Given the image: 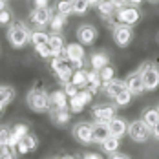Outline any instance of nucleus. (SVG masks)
Returning <instances> with one entry per match:
<instances>
[{"label":"nucleus","mask_w":159,"mask_h":159,"mask_svg":"<svg viewBox=\"0 0 159 159\" xmlns=\"http://www.w3.org/2000/svg\"><path fill=\"white\" fill-rule=\"evenodd\" d=\"M139 20H141V11H139V7L128 4L125 7L115 9V15L111 18L110 26H113V24H126V26H132V28H134Z\"/></svg>","instance_id":"obj_1"},{"label":"nucleus","mask_w":159,"mask_h":159,"mask_svg":"<svg viewBox=\"0 0 159 159\" xmlns=\"http://www.w3.org/2000/svg\"><path fill=\"white\" fill-rule=\"evenodd\" d=\"M7 42L13 46V48L20 49L24 48L28 42H30V37H31V31L22 24V22H13L11 28L7 30Z\"/></svg>","instance_id":"obj_2"},{"label":"nucleus","mask_w":159,"mask_h":159,"mask_svg":"<svg viewBox=\"0 0 159 159\" xmlns=\"http://www.w3.org/2000/svg\"><path fill=\"white\" fill-rule=\"evenodd\" d=\"M28 101V106L37 113H44V111L51 110V101H49V93H46L44 90H39V88H31L30 93L26 97Z\"/></svg>","instance_id":"obj_3"},{"label":"nucleus","mask_w":159,"mask_h":159,"mask_svg":"<svg viewBox=\"0 0 159 159\" xmlns=\"http://www.w3.org/2000/svg\"><path fill=\"white\" fill-rule=\"evenodd\" d=\"M141 79L144 84V92H156L159 88V66L154 62H144L139 68Z\"/></svg>","instance_id":"obj_4"},{"label":"nucleus","mask_w":159,"mask_h":159,"mask_svg":"<svg viewBox=\"0 0 159 159\" xmlns=\"http://www.w3.org/2000/svg\"><path fill=\"white\" fill-rule=\"evenodd\" d=\"M49 68L55 71V75L59 77L61 82H70L71 80V75H73V66L71 62L66 59V55H57V57H51L49 61Z\"/></svg>","instance_id":"obj_5"},{"label":"nucleus","mask_w":159,"mask_h":159,"mask_svg":"<svg viewBox=\"0 0 159 159\" xmlns=\"http://www.w3.org/2000/svg\"><path fill=\"white\" fill-rule=\"evenodd\" d=\"M126 135L134 143H146L152 137V130H150V126H146L141 119H135V121L128 123Z\"/></svg>","instance_id":"obj_6"},{"label":"nucleus","mask_w":159,"mask_h":159,"mask_svg":"<svg viewBox=\"0 0 159 159\" xmlns=\"http://www.w3.org/2000/svg\"><path fill=\"white\" fill-rule=\"evenodd\" d=\"M111 39L119 48H126L134 40V28L126 24H113L111 26Z\"/></svg>","instance_id":"obj_7"},{"label":"nucleus","mask_w":159,"mask_h":159,"mask_svg":"<svg viewBox=\"0 0 159 159\" xmlns=\"http://www.w3.org/2000/svg\"><path fill=\"white\" fill-rule=\"evenodd\" d=\"M64 55H66V59L71 62L73 70L82 68V61H84V55H86V53H84V46H82L80 42H70V44H66Z\"/></svg>","instance_id":"obj_8"},{"label":"nucleus","mask_w":159,"mask_h":159,"mask_svg":"<svg viewBox=\"0 0 159 159\" xmlns=\"http://www.w3.org/2000/svg\"><path fill=\"white\" fill-rule=\"evenodd\" d=\"M71 134H73V137H75V141L80 144H84V146H88V144H92V123H84V121H80L77 123L73 130H71Z\"/></svg>","instance_id":"obj_9"},{"label":"nucleus","mask_w":159,"mask_h":159,"mask_svg":"<svg viewBox=\"0 0 159 159\" xmlns=\"http://www.w3.org/2000/svg\"><path fill=\"white\" fill-rule=\"evenodd\" d=\"M97 28L93 24H80L77 28V40H79L82 46H92L97 40Z\"/></svg>","instance_id":"obj_10"},{"label":"nucleus","mask_w":159,"mask_h":159,"mask_svg":"<svg viewBox=\"0 0 159 159\" xmlns=\"http://www.w3.org/2000/svg\"><path fill=\"white\" fill-rule=\"evenodd\" d=\"M51 16H53V11L49 7H33V11L30 13V22L35 24L37 28H44L49 24Z\"/></svg>","instance_id":"obj_11"},{"label":"nucleus","mask_w":159,"mask_h":159,"mask_svg":"<svg viewBox=\"0 0 159 159\" xmlns=\"http://www.w3.org/2000/svg\"><path fill=\"white\" fill-rule=\"evenodd\" d=\"M92 115L95 121L101 123H108L110 119H113L117 115V106H111V104H97L92 108Z\"/></svg>","instance_id":"obj_12"},{"label":"nucleus","mask_w":159,"mask_h":159,"mask_svg":"<svg viewBox=\"0 0 159 159\" xmlns=\"http://www.w3.org/2000/svg\"><path fill=\"white\" fill-rule=\"evenodd\" d=\"M125 84H126V90H130L134 97H139V95L144 93V84H143V79H141L139 70L132 71L126 79H125Z\"/></svg>","instance_id":"obj_13"},{"label":"nucleus","mask_w":159,"mask_h":159,"mask_svg":"<svg viewBox=\"0 0 159 159\" xmlns=\"http://www.w3.org/2000/svg\"><path fill=\"white\" fill-rule=\"evenodd\" d=\"M37 146H39V139L33 135V134H26L18 143H16V154H20V156H26V154H31L37 150Z\"/></svg>","instance_id":"obj_14"},{"label":"nucleus","mask_w":159,"mask_h":159,"mask_svg":"<svg viewBox=\"0 0 159 159\" xmlns=\"http://www.w3.org/2000/svg\"><path fill=\"white\" fill-rule=\"evenodd\" d=\"M108 130H110V135L123 139V137L126 135V132H128L126 119H123V117H117V115H115L113 119L108 121Z\"/></svg>","instance_id":"obj_15"},{"label":"nucleus","mask_w":159,"mask_h":159,"mask_svg":"<svg viewBox=\"0 0 159 159\" xmlns=\"http://www.w3.org/2000/svg\"><path fill=\"white\" fill-rule=\"evenodd\" d=\"M126 88V84H125V79H113L108 80V82H102V86H101V92L104 93L106 97H110V99H113V97L117 95L119 92H123Z\"/></svg>","instance_id":"obj_16"},{"label":"nucleus","mask_w":159,"mask_h":159,"mask_svg":"<svg viewBox=\"0 0 159 159\" xmlns=\"http://www.w3.org/2000/svg\"><path fill=\"white\" fill-rule=\"evenodd\" d=\"M108 135H110L108 123H101V121H93V123H92V141H93V143L101 144Z\"/></svg>","instance_id":"obj_17"},{"label":"nucleus","mask_w":159,"mask_h":159,"mask_svg":"<svg viewBox=\"0 0 159 159\" xmlns=\"http://www.w3.org/2000/svg\"><path fill=\"white\" fill-rule=\"evenodd\" d=\"M49 115H51L53 125H57V126H66L71 119V111L68 108H51Z\"/></svg>","instance_id":"obj_18"},{"label":"nucleus","mask_w":159,"mask_h":159,"mask_svg":"<svg viewBox=\"0 0 159 159\" xmlns=\"http://www.w3.org/2000/svg\"><path fill=\"white\" fill-rule=\"evenodd\" d=\"M48 46L51 49V53H53V57H57V55H62L64 53L66 40H64V37L61 33H51L49 35V40H48Z\"/></svg>","instance_id":"obj_19"},{"label":"nucleus","mask_w":159,"mask_h":159,"mask_svg":"<svg viewBox=\"0 0 159 159\" xmlns=\"http://www.w3.org/2000/svg\"><path fill=\"white\" fill-rule=\"evenodd\" d=\"M115 6L111 4L110 0H101L99 4H97V13L101 15V18L102 20H106L108 24L111 22V18H113V15H115Z\"/></svg>","instance_id":"obj_20"},{"label":"nucleus","mask_w":159,"mask_h":159,"mask_svg":"<svg viewBox=\"0 0 159 159\" xmlns=\"http://www.w3.org/2000/svg\"><path fill=\"white\" fill-rule=\"evenodd\" d=\"M106 64H110V57L104 51H95V53L90 55V66H92V70L101 71Z\"/></svg>","instance_id":"obj_21"},{"label":"nucleus","mask_w":159,"mask_h":159,"mask_svg":"<svg viewBox=\"0 0 159 159\" xmlns=\"http://www.w3.org/2000/svg\"><path fill=\"white\" fill-rule=\"evenodd\" d=\"M26 134H30L28 125H22V123L15 125V126L11 128V134H9V144H11V146H16V143H18ZM15 150H16V148H15Z\"/></svg>","instance_id":"obj_22"},{"label":"nucleus","mask_w":159,"mask_h":159,"mask_svg":"<svg viewBox=\"0 0 159 159\" xmlns=\"http://www.w3.org/2000/svg\"><path fill=\"white\" fill-rule=\"evenodd\" d=\"M101 86H102V80H101L99 71L97 70H88V84H86V88L95 95V93L101 92Z\"/></svg>","instance_id":"obj_23"},{"label":"nucleus","mask_w":159,"mask_h":159,"mask_svg":"<svg viewBox=\"0 0 159 159\" xmlns=\"http://www.w3.org/2000/svg\"><path fill=\"white\" fill-rule=\"evenodd\" d=\"M49 101H51V108H68L70 97L66 95L64 90H55L53 93H49Z\"/></svg>","instance_id":"obj_24"},{"label":"nucleus","mask_w":159,"mask_h":159,"mask_svg":"<svg viewBox=\"0 0 159 159\" xmlns=\"http://www.w3.org/2000/svg\"><path fill=\"white\" fill-rule=\"evenodd\" d=\"M141 121H143L146 126H150V130H152V126L156 125L159 121V108H144L143 111H141Z\"/></svg>","instance_id":"obj_25"},{"label":"nucleus","mask_w":159,"mask_h":159,"mask_svg":"<svg viewBox=\"0 0 159 159\" xmlns=\"http://www.w3.org/2000/svg\"><path fill=\"white\" fill-rule=\"evenodd\" d=\"M101 146H102V152L104 154H115V152H119V148H121V139L119 137H113V135H108L102 143H101Z\"/></svg>","instance_id":"obj_26"},{"label":"nucleus","mask_w":159,"mask_h":159,"mask_svg":"<svg viewBox=\"0 0 159 159\" xmlns=\"http://www.w3.org/2000/svg\"><path fill=\"white\" fill-rule=\"evenodd\" d=\"M66 22H68V15L53 13L51 20H49V28H51V31L53 33H61L64 30V26H66Z\"/></svg>","instance_id":"obj_27"},{"label":"nucleus","mask_w":159,"mask_h":159,"mask_svg":"<svg viewBox=\"0 0 159 159\" xmlns=\"http://www.w3.org/2000/svg\"><path fill=\"white\" fill-rule=\"evenodd\" d=\"M71 82L77 86V88H86L88 84V70L79 68V70H73V75H71Z\"/></svg>","instance_id":"obj_28"},{"label":"nucleus","mask_w":159,"mask_h":159,"mask_svg":"<svg viewBox=\"0 0 159 159\" xmlns=\"http://www.w3.org/2000/svg\"><path fill=\"white\" fill-rule=\"evenodd\" d=\"M132 99H134V95H132V92L130 90H123V92H119L117 95L113 97V101H115V106L117 108H126L128 104L132 102Z\"/></svg>","instance_id":"obj_29"},{"label":"nucleus","mask_w":159,"mask_h":159,"mask_svg":"<svg viewBox=\"0 0 159 159\" xmlns=\"http://www.w3.org/2000/svg\"><path fill=\"white\" fill-rule=\"evenodd\" d=\"M48 40H49V33L40 31V30H37V31H31L30 42H31L33 46H44V44H48Z\"/></svg>","instance_id":"obj_30"},{"label":"nucleus","mask_w":159,"mask_h":159,"mask_svg":"<svg viewBox=\"0 0 159 159\" xmlns=\"http://www.w3.org/2000/svg\"><path fill=\"white\" fill-rule=\"evenodd\" d=\"M15 99V90L11 86H0V104H6L11 102Z\"/></svg>","instance_id":"obj_31"},{"label":"nucleus","mask_w":159,"mask_h":159,"mask_svg":"<svg viewBox=\"0 0 159 159\" xmlns=\"http://www.w3.org/2000/svg\"><path fill=\"white\" fill-rule=\"evenodd\" d=\"M84 108H86V104L79 99V95L70 97V101H68V110L71 111V113H80Z\"/></svg>","instance_id":"obj_32"},{"label":"nucleus","mask_w":159,"mask_h":159,"mask_svg":"<svg viewBox=\"0 0 159 159\" xmlns=\"http://www.w3.org/2000/svg\"><path fill=\"white\" fill-rule=\"evenodd\" d=\"M57 13H62V15L73 13V0H59L57 2Z\"/></svg>","instance_id":"obj_33"},{"label":"nucleus","mask_w":159,"mask_h":159,"mask_svg":"<svg viewBox=\"0 0 159 159\" xmlns=\"http://www.w3.org/2000/svg\"><path fill=\"white\" fill-rule=\"evenodd\" d=\"M99 75H101V80H102V82H108V80H111L115 77V68H113L111 64H106V66L99 71Z\"/></svg>","instance_id":"obj_34"},{"label":"nucleus","mask_w":159,"mask_h":159,"mask_svg":"<svg viewBox=\"0 0 159 159\" xmlns=\"http://www.w3.org/2000/svg\"><path fill=\"white\" fill-rule=\"evenodd\" d=\"M0 159H16V150H15V146H11V144L0 146Z\"/></svg>","instance_id":"obj_35"},{"label":"nucleus","mask_w":159,"mask_h":159,"mask_svg":"<svg viewBox=\"0 0 159 159\" xmlns=\"http://www.w3.org/2000/svg\"><path fill=\"white\" fill-rule=\"evenodd\" d=\"M88 9H90V2L88 0H73V13L84 15Z\"/></svg>","instance_id":"obj_36"},{"label":"nucleus","mask_w":159,"mask_h":159,"mask_svg":"<svg viewBox=\"0 0 159 159\" xmlns=\"http://www.w3.org/2000/svg\"><path fill=\"white\" fill-rule=\"evenodd\" d=\"M13 22V13H11V9H2L0 11V26H9Z\"/></svg>","instance_id":"obj_37"},{"label":"nucleus","mask_w":159,"mask_h":159,"mask_svg":"<svg viewBox=\"0 0 159 159\" xmlns=\"http://www.w3.org/2000/svg\"><path fill=\"white\" fill-rule=\"evenodd\" d=\"M9 134H11L9 126H0V146L9 144Z\"/></svg>","instance_id":"obj_38"},{"label":"nucleus","mask_w":159,"mask_h":159,"mask_svg":"<svg viewBox=\"0 0 159 159\" xmlns=\"http://www.w3.org/2000/svg\"><path fill=\"white\" fill-rule=\"evenodd\" d=\"M62 90L66 92V95H68V97H73V95H77V93H79V88H77L71 80H70V82H64Z\"/></svg>","instance_id":"obj_39"},{"label":"nucleus","mask_w":159,"mask_h":159,"mask_svg":"<svg viewBox=\"0 0 159 159\" xmlns=\"http://www.w3.org/2000/svg\"><path fill=\"white\" fill-rule=\"evenodd\" d=\"M35 51H37L42 59H51V57H53V53H51V49H49L48 44H44V46H35Z\"/></svg>","instance_id":"obj_40"},{"label":"nucleus","mask_w":159,"mask_h":159,"mask_svg":"<svg viewBox=\"0 0 159 159\" xmlns=\"http://www.w3.org/2000/svg\"><path fill=\"white\" fill-rule=\"evenodd\" d=\"M82 159H102V156L97 154V152H84L82 154Z\"/></svg>","instance_id":"obj_41"},{"label":"nucleus","mask_w":159,"mask_h":159,"mask_svg":"<svg viewBox=\"0 0 159 159\" xmlns=\"http://www.w3.org/2000/svg\"><path fill=\"white\" fill-rule=\"evenodd\" d=\"M35 7H49V0H33Z\"/></svg>","instance_id":"obj_42"},{"label":"nucleus","mask_w":159,"mask_h":159,"mask_svg":"<svg viewBox=\"0 0 159 159\" xmlns=\"http://www.w3.org/2000/svg\"><path fill=\"white\" fill-rule=\"evenodd\" d=\"M152 137H154L156 141H159V121L152 126Z\"/></svg>","instance_id":"obj_43"},{"label":"nucleus","mask_w":159,"mask_h":159,"mask_svg":"<svg viewBox=\"0 0 159 159\" xmlns=\"http://www.w3.org/2000/svg\"><path fill=\"white\" fill-rule=\"evenodd\" d=\"M111 4L119 9V7H125V6H128V0H110Z\"/></svg>","instance_id":"obj_44"},{"label":"nucleus","mask_w":159,"mask_h":159,"mask_svg":"<svg viewBox=\"0 0 159 159\" xmlns=\"http://www.w3.org/2000/svg\"><path fill=\"white\" fill-rule=\"evenodd\" d=\"M110 159H130L126 156V154H119V152H115V154H111L110 156Z\"/></svg>","instance_id":"obj_45"},{"label":"nucleus","mask_w":159,"mask_h":159,"mask_svg":"<svg viewBox=\"0 0 159 159\" xmlns=\"http://www.w3.org/2000/svg\"><path fill=\"white\" fill-rule=\"evenodd\" d=\"M143 2H144V0H128V4H130V6H137V7H139Z\"/></svg>","instance_id":"obj_46"},{"label":"nucleus","mask_w":159,"mask_h":159,"mask_svg":"<svg viewBox=\"0 0 159 159\" xmlns=\"http://www.w3.org/2000/svg\"><path fill=\"white\" fill-rule=\"evenodd\" d=\"M7 7V0H0V11Z\"/></svg>","instance_id":"obj_47"},{"label":"nucleus","mask_w":159,"mask_h":159,"mask_svg":"<svg viewBox=\"0 0 159 159\" xmlns=\"http://www.w3.org/2000/svg\"><path fill=\"white\" fill-rule=\"evenodd\" d=\"M88 2H90V6H97V4H99L101 0H88Z\"/></svg>","instance_id":"obj_48"},{"label":"nucleus","mask_w":159,"mask_h":159,"mask_svg":"<svg viewBox=\"0 0 159 159\" xmlns=\"http://www.w3.org/2000/svg\"><path fill=\"white\" fill-rule=\"evenodd\" d=\"M59 159H75L73 156H62V157H59Z\"/></svg>","instance_id":"obj_49"},{"label":"nucleus","mask_w":159,"mask_h":159,"mask_svg":"<svg viewBox=\"0 0 159 159\" xmlns=\"http://www.w3.org/2000/svg\"><path fill=\"white\" fill-rule=\"evenodd\" d=\"M4 108H6V104H0V115L4 113Z\"/></svg>","instance_id":"obj_50"},{"label":"nucleus","mask_w":159,"mask_h":159,"mask_svg":"<svg viewBox=\"0 0 159 159\" xmlns=\"http://www.w3.org/2000/svg\"><path fill=\"white\" fill-rule=\"evenodd\" d=\"M148 2H150V4H157L159 0H148Z\"/></svg>","instance_id":"obj_51"},{"label":"nucleus","mask_w":159,"mask_h":159,"mask_svg":"<svg viewBox=\"0 0 159 159\" xmlns=\"http://www.w3.org/2000/svg\"><path fill=\"white\" fill-rule=\"evenodd\" d=\"M157 108H159V106H157Z\"/></svg>","instance_id":"obj_52"}]
</instances>
